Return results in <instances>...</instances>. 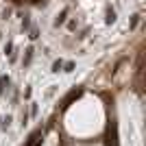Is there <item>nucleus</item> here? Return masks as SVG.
Wrapping results in <instances>:
<instances>
[{
  "mask_svg": "<svg viewBox=\"0 0 146 146\" xmlns=\"http://www.w3.org/2000/svg\"><path fill=\"white\" fill-rule=\"evenodd\" d=\"M61 70V61H55V66H52V72H59Z\"/></svg>",
  "mask_w": 146,
  "mask_h": 146,
  "instance_id": "1",
  "label": "nucleus"
}]
</instances>
